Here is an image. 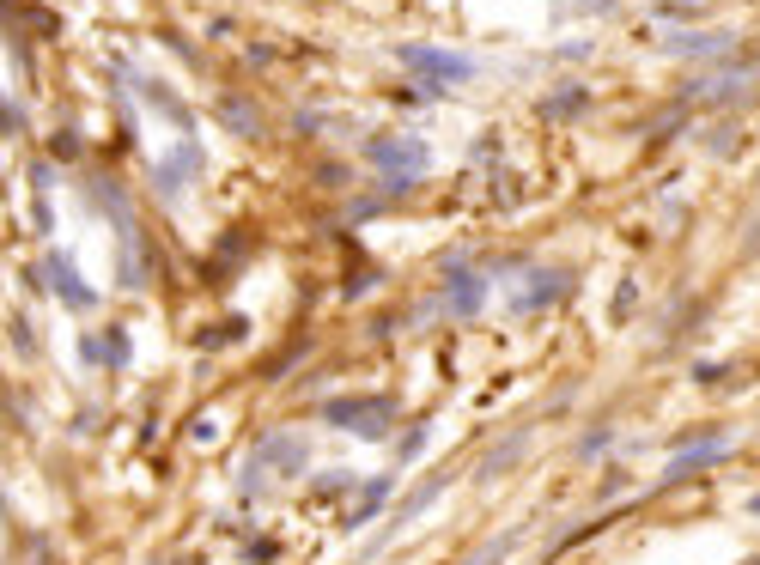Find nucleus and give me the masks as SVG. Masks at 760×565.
I'll use <instances>...</instances> for the list:
<instances>
[{
  "mask_svg": "<svg viewBox=\"0 0 760 565\" xmlns=\"http://www.w3.org/2000/svg\"><path fill=\"white\" fill-rule=\"evenodd\" d=\"M323 420L353 432V438H365V444H377L396 426V401L390 395H335V401H323Z\"/></svg>",
  "mask_w": 760,
  "mask_h": 565,
  "instance_id": "f257e3e1",
  "label": "nucleus"
},
{
  "mask_svg": "<svg viewBox=\"0 0 760 565\" xmlns=\"http://www.w3.org/2000/svg\"><path fill=\"white\" fill-rule=\"evenodd\" d=\"M365 158L377 171H390V183H414L420 171H426V140H414V134H377V140H365Z\"/></svg>",
  "mask_w": 760,
  "mask_h": 565,
  "instance_id": "f03ea898",
  "label": "nucleus"
},
{
  "mask_svg": "<svg viewBox=\"0 0 760 565\" xmlns=\"http://www.w3.org/2000/svg\"><path fill=\"white\" fill-rule=\"evenodd\" d=\"M396 61H402V67H414V73H426L432 86H456V79H475V61H469V55L426 49V43H402V49H396Z\"/></svg>",
  "mask_w": 760,
  "mask_h": 565,
  "instance_id": "7ed1b4c3",
  "label": "nucleus"
},
{
  "mask_svg": "<svg viewBox=\"0 0 760 565\" xmlns=\"http://www.w3.org/2000/svg\"><path fill=\"white\" fill-rule=\"evenodd\" d=\"M43 274H49V286H55V298H61L67 310H92V304H98V292L80 280V268H73V256H67V250H49Z\"/></svg>",
  "mask_w": 760,
  "mask_h": 565,
  "instance_id": "20e7f679",
  "label": "nucleus"
},
{
  "mask_svg": "<svg viewBox=\"0 0 760 565\" xmlns=\"http://www.w3.org/2000/svg\"><path fill=\"white\" fill-rule=\"evenodd\" d=\"M566 268H542V274H529V292H517V310H542V304H554L560 292H566Z\"/></svg>",
  "mask_w": 760,
  "mask_h": 565,
  "instance_id": "39448f33",
  "label": "nucleus"
},
{
  "mask_svg": "<svg viewBox=\"0 0 760 565\" xmlns=\"http://www.w3.org/2000/svg\"><path fill=\"white\" fill-rule=\"evenodd\" d=\"M80 359H86V365H128V335H122V329L86 335V341H80Z\"/></svg>",
  "mask_w": 760,
  "mask_h": 565,
  "instance_id": "423d86ee",
  "label": "nucleus"
},
{
  "mask_svg": "<svg viewBox=\"0 0 760 565\" xmlns=\"http://www.w3.org/2000/svg\"><path fill=\"white\" fill-rule=\"evenodd\" d=\"M718 456H730V438L688 444V450H675V462H669V474H663V480H681V474H694V468H706V462H718Z\"/></svg>",
  "mask_w": 760,
  "mask_h": 565,
  "instance_id": "0eeeda50",
  "label": "nucleus"
},
{
  "mask_svg": "<svg viewBox=\"0 0 760 565\" xmlns=\"http://www.w3.org/2000/svg\"><path fill=\"white\" fill-rule=\"evenodd\" d=\"M730 43H736L730 31H675L663 49H675V55H724Z\"/></svg>",
  "mask_w": 760,
  "mask_h": 565,
  "instance_id": "6e6552de",
  "label": "nucleus"
},
{
  "mask_svg": "<svg viewBox=\"0 0 760 565\" xmlns=\"http://www.w3.org/2000/svg\"><path fill=\"white\" fill-rule=\"evenodd\" d=\"M219 122L232 128V134L262 140V110H256V104H244V98H219Z\"/></svg>",
  "mask_w": 760,
  "mask_h": 565,
  "instance_id": "1a4fd4ad",
  "label": "nucleus"
},
{
  "mask_svg": "<svg viewBox=\"0 0 760 565\" xmlns=\"http://www.w3.org/2000/svg\"><path fill=\"white\" fill-rule=\"evenodd\" d=\"M481 298H487V280H475V274H456V280H450V292H444V310L469 316V310H481Z\"/></svg>",
  "mask_w": 760,
  "mask_h": 565,
  "instance_id": "9d476101",
  "label": "nucleus"
},
{
  "mask_svg": "<svg viewBox=\"0 0 760 565\" xmlns=\"http://www.w3.org/2000/svg\"><path fill=\"white\" fill-rule=\"evenodd\" d=\"M92 207H104V213L116 219V231L134 225V219H128V201H122V183H110V177H92Z\"/></svg>",
  "mask_w": 760,
  "mask_h": 565,
  "instance_id": "9b49d317",
  "label": "nucleus"
},
{
  "mask_svg": "<svg viewBox=\"0 0 760 565\" xmlns=\"http://www.w3.org/2000/svg\"><path fill=\"white\" fill-rule=\"evenodd\" d=\"M578 110H590V92H584V86H560V98L542 104L548 122H566V116H578Z\"/></svg>",
  "mask_w": 760,
  "mask_h": 565,
  "instance_id": "f8f14e48",
  "label": "nucleus"
},
{
  "mask_svg": "<svg viewBox=\"0 0 760 565\" xmlns=\"http://www.w3.org/2000/svg\"><path fill=\"white\" fill-rule=\"evenodd\" d=\"M256 462H280V468L292 474V468H304V444H298V438H268V444L256 450Z\"/></svg>",
  "mask_w": 760,
  "mask_h": 565,
  "instance_id": "ddd939ff",
  "label": "nucleus"
},
{
  "mask_svg": "<svg viewBox=\"0 0 760 565\" xmlns=\"http://www.w3.org/2000/svg\"><path fill=\"white\" fill-rule=\"evenodd\" d=\"M390 487H396V480H390V474H384V480H371V487L359 493V511H353V523H365V517L377 511V505H384V499H390Z\"/></svg>",
  "mask_w": 760,
  "mask_h": 565,
  "instance_id": "4468645a",
  "label": "nucleus"
},
{
  "mask_svg": "<svg viewBox=\"0 0 760 565\" xmlns=\"http://www.w3.org/2000/svg\"><path fill=\"white\" fill-rule=\"evenodd\" d=\"M517 450H523V432H517V438H505V444H499V450H493V456L481 462V480H487V474H499V468H505V462H511Z\"/></svg>",
  "mask_w": 760,
  "mask_h": 565,
  "instance_id": "2eb2a0df",
  "label": "nucleus"
},
{
  "mask_svg": "<svg viewBox=\"0 0 760 565\" xmlns=\"http://www.w3.org/2000/svg\"><path fill=\"white\" fill-rule=\"evenodd\" d=\"M238 335H250V322H219V329L201 335V347H225V341H238Z\"/></svg>",
  "mask_w": 760,
  "mask_h": 565,
  "instance_id": "dca6fc26",
  "label": "nucleus"
},
{
  "mask_svg": "<svg viewBox=\"0 0 760 565\" xmlns=\"http://www.w3.org/2000/svg\"><path fill=\"white\" fill-rule=\"evenodd\" d=\"M608 450H615V432H590V438L578 444V456H584V462H596V456H608Z\"/></svg>",
  "mask_w": 760,
  "mask_h": 565,
  "instance_id": "f3484780",
  "label": "nucleus"
},
{
  "mask_svg": "<svg viewBox=\"0 0 760 565\" xmlns=\"http://www.w3.org/2000/svg\"><path fill=\"white\" fill-rule=\"evenodd\" d=\"M511 547H517V535H499V541H493V547H487V553H475V559H469V565H499V559H505V553H511Z\"/></svg>",
  "mask_w": 760,
  "mask_h": 565,
  "instance_id": "a211bd4d",
  "label": "nucleus"
},
{
  "mask_svg": "<svg viewBox=\"0 0 760 565\" xmlns=\"http://www.w3.org/2000/svg\"><path fill=\"white\" fill-rule=\"evenodd\" d=\"M353 480H359V474H347V468H335V474H323V493H353Z\"/></svg>",
  "mask_w": 760,
  "mask_h": 565,
  "instance_id": "6ab92c4d",
  "label": "nucleus"
},
{
  "mask_svg": "<svg viewBox=\"0 0 760 565\" xmlns=\"http://www.w3.org/2000/svg\"><path fill=\"white\" fill-rule=\"evenodd\" d=\"M55 158H80V134H73V128L55 134Z\"/></svg>",
  "mask_w": 760,
  "mask_h": 565,
  "instance_id": "aec40b11",
  "label": "nucleus"
},
{
  "mask_svg": "<svg viewBox=\"0 0 760 565\" xmlns=\"http://www.w3.org/2000/svg\"><path fill=\"white\" fill-rule=\"evenodd\" d=\"M420 450H426V426H414V432H408V438H402V462H414V456H420Z\"/></svg>",
  "mask_w": 760,
  "mask_h": 565,
  "instance_id": "412c9836",
  "label": "nucleus"
},
{
  "mask_svg": "<svg viewBox=\"0 0 760 565\" xmlns=\"http://www.w3.org/2000/svg\"><path fill=\"white\" fill-rule=\"evenodd\" d=\"M189 438H195V444H213V438H219V420H195Z\"/></svg>",
  "mask_w": 760,
  "mask_h": 565,
  "instance_id": "4be33fe9",
  "label": "nucleus"
},
{
  "mask_svg": "<svg viewBox=\"0 0 760 565\" xmlns=\"http://www.w3.org/2000/svg\"><path fill=\"white\" fill-rule=\"evenodd\" d=\"M748 511H754V517H760V493H754V499H748Z\"/></svg>",
  "mask_w": 760,
  "mask_h": 565,
  "instance_id": "5701e85b",
  "label": "nucleus"
},
{
  "mask_svg": "<svg viewBox=\"0 0 760 565\" xmlns=\"http://www.w3.org/2000/svg\"><path fill=\"white\" fill-rule=\"evenodd\" d=\"M152 565H165V559H152Z\"/></svg>",
  "mask_w": 760,
  "mask_h": 565,
  "instance_id": "b1692460",
  "label": "nucleus"
}]
</instances>
